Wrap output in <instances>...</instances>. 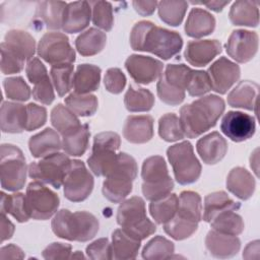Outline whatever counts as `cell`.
<instances>
[{"mask_svg":"<svg viewBox=\"0 0 260 260\" xmlns=\"http://www.w3.org/2000/svg\"><path fill=\"white\" fill-rule=\"evenodd\" d=\"M130 45L135 51L149 52L168 60L181 51L183 40L176 31L143 20L133 26L130 34Z\"/></svg>","mask_w":260,"mask_h":260,"instance_id":"1","label":"cell"},{"mask_svg":"<svg viewBox=\"0 0 260 260\" xmlns=\"http://www.w3.org/2000/svg\"><path fill=\"white\" fill-rule=\"evenodd\" d=\"M224 111V102L215 94L200 98L180 110V122L185 136L196 138L213 127Z\"/></svg>","mask_w":260,"mask_h":260,"instance_id":"2","label":"cell"},{"mask_svg":"<svg viewBox=\"0 0 260 260\" xmlns=\"http://www.w3.org/2000/svg\"><path fill=\"white\" fill-rule=\"evenodd\" d=\"M52 231L62 239L86 242L96 235L99 220L93 214L87 211H76L72 213L68 209H61L52 220Z\"/></svg>","mask_w":260,"mask_h":260,"instance_id":"3","label":"cell"},{"mask_svg":"<svg viewBox=\"0 0 260 260\" xmlns=\"http://www.w3.org/2000/svg\"><path fill=\"white\" fill-rule=\"evenodd\" d=\"M137 164L127 153H118L114 168L106 176L103 184L104 196L114 202H122L132 191V183L137 176Z\"/></svg>","mask_w":260,"mask_h":260,"instance_id":"4","label":"cell"},{"mask_svg":"<svg viewBox=\"0 0 260 260\" xmlns=\"http://www.w3.org/2000/svg\"><path fill=\"white\" fill-rule=\"evenodd\" d=\"M117 222L131 237L142 241L156 231L155 224L146 216L142 198L134 196L125 200L118 208Z\"/></svg>","mask_w":260,"mask_h":260,"instance_id":"5","label":"cell"},{"mask_svg":"<svg viewBox=\"0 0 260 260\" xmlns=\"http://www.w3.org/2000/svg\"><path fill=\"white\" fill-rule=\"evenodd\" d=\"M142 193L149 201L158 200L171 193L174 182L169 175L164 157L154 155L146 158L142 165Z\"/></svg>","mask_w":260,"mask_h":260,"instance_id":"6","label":"cell"},{"mask_svg":"<svg viewBox=\"0 0 260 260\" xmlns=\"http://www.w3.org/2000/svg\"><path fill=\"white\" fill-rule=\"evenodd\" d=\"M192 69L184 64H169L159 76L156 89L157 95L165 104L177 106L185 99V90Z\"/></svg>","mask_w":260,"mask_h":260,"instance_id":"7","label":"cell"},{"mask_svg":"<svg viewBox=\"0 0 260 260\" xmlns=\"http://www.w3.org/2000/svg\"><path fill=\"white\" fill-rule=\"evenodd\" d=\"M121 144L120 136L115 132H102L94 136L91 155L87 158L90 171L99 177H106L114 168Z\"/></svg>","mask_w":260,"mask_h":260,"instance_id":"8","label":"cell"},{"mask_svg":"<svg viewBox=\"0 0 260 260\" xmlns=\"http://www.w3.org/2000/svg\"><path fill=\"white\" fill-rule=\"evenodd\" d=\"M1 186L7 191H18L26 180V165L22 151L15 145H1Z\"/></svg>","mask_w":260,"mask_h":260,"instance_id":"9","label":"cell"},{"mask_svg":"<svg viewBox=\"0 0 260 260\" xmlns=\"http://www.w3.org/2000/svg\"><path fill=\"white\" fill-rule=\"evenodd\" d=\"M167 155L179 184H192L201 174V165L194 154L193 146L188 141L170 146Z\"/></svg>","mask_w":260,"mask_h":260,"instance_id":"10","label":"cell"},{"mask_svg":"<svg viewBox=\"0 0 260 260\" xmlns=\"http://www.w3.org/2000/svg\"><path fill=\"white\" fill-rule=\"evenodd\" d=\"M71 165L70 158L60 152L43 157L40 161H34L28 166V176L36 181L52 185L59 189Z\"/></svg>","mask_w":260,"mask_h":260,"instance_id":"11","label":"cell"},{"mask_svg":"<svg viewBox=\"0 0 260 260\" xmlns=\"http://www.w3.org/2000/svg\"><path fill=\"white\" fill-rule=\"evenodd\" d=\"M36 51L35 39L26 31L11 29L1 44L2 60L13 67L23 68L24 61L31 60Z\"/></svg>","mask_w":260,"mask_h":260,"instance_id":"12","label":"cell"},{"mask_svg":"<svg viewBox=\"0 0 260 260\" xmlns=\"http://www.w3.org/2000/svg\"><path fill=\"white\" fill-rule=\"evenodd\" d=\"M25 201L30 217L39 220L50 218L59 207L58 195L39 181L28 184Z\"/></svg>","mask_w":260,"mask_h":260,"instance_id":"13","label":"cell"},{"mask_svg":"<svg viewBox=\"0 0 260 260\" xmlns=\"http://www.w3.org/2000/svg\"><path fill=\"white\" fill-rule=\"evenodd\" d=\"M38 54L52 66L75 61V52L62 32L45 34L39 43Z\"/></svg>","mask_w":260,"mask_h":260,"instance_id":"14","label":"cell"},{"mask_svg":"<svg viewBox=\"0 0 260 260\" xmlns=\"http://www.w3.org/2000/svg\"><path fill=\"white\" fill-rule=\"evenodd\" d=\"M64 195L72 202L85 200L93 189V178L81 160H71L69 171L63 182Z\"/></svg>","mask_w":260,"mask_h":260,"instance_id":"15","label":"cell"},{"mask_svg":"<svg viewBox=\"0 0 260 260\" xmlns=\"http://www.w3.org/2000/svg\"><path fill=\"white\" fill-rule=\"evenodd\" d=\"M226 53L239 63L249 62L258 50V35L255 31L236 29L225 45Z\"/></svg>","mask_w":260,"mask_h":260,"instance_id":"16","label":"cell"},{"mask_svg":"<svg viewBox=\"0 0 260 260\" xmlns=\"http://www.w3.org/2000/svg\"><path fill=\"white\" fill-rule=\"evenodd\" d=\"M256 129L255 119L243 112L230 111L222 118L220 130L235 142L245 141L251 138Z\"/></svg>","mask_w":260,"mask_h":260,"instance_id":"17","label":"cell"},{"mask_svg":"<svg viewBox=\"0 0 260 260\" xmlns=\"http://www.w3.org/2000/svg\"><path fill=\"white\" fill-rule=\"evenodd\" d=\"M125 67L131 77L141 84H148L161 75L162 63L154 58L131 55L125 62Z\"/></svg>","mask_w":260,"mask_h":260,"instance_id":"18","label":"cell"},{"mask_svg":"<svg viewBox=\"0 0 260 260\" xmlns=\"http://www.w3.org/2000/svg\"><path fill=\"white\" fill-rule=\"evenodd\" d=\"M207 73L210 77L213 90L223 94L238 81L241 71L236 63L225 57H221L209 67Z\"/></svg>","mask_w":260,"mask_h":260,"instance_id":"19","label":"cell"},{"mask_svg":"<svg viewBox=\"0 0 260 260\" xmlns=\"http://www.w3.org/2000/svg\"><path fill=\"white\" fill-rule=\"evenodd\" d=\"M221 52V45L216 40L191 41L185 50V59L193 66L202 67Z\"/></svg>","mask_w":260,"mask_h":260,"instance_id":"20","label":"cell"},{"mask_svg":"<svg viewBox=\"0 0 260 260\" xmlns=\"http://www.w3.org/2000/svg\"><path fill=\"white\" fill-rule=\"evenodd\" d=\"M90 4L86 1L70 2L66 5L62 21V29L68 34L83 30L90 20Z\"/></svg>","mask_w":260,"mask_h":260,"instance_id":"21","label":"cell"},{"mask_svg":"<svg viewBox=\"0 0 260 260\" xmlns=\"http://www.w3.org/2000/svg\"><path fill=\"white\" fill-rule=\"evenodd\" d=\"M196 149L205 164L214 165L225 155L228 142L218 132H212L197 141Z\"/></svg>","mask_w":260,"mask_h":260,"instance_id":"22","label":"cell"},{"mask_svg":"<svg viewBox=\"0 0 260 260\" xmlns=\"http://www.w3.org/2000/svg\"><path fill=\"white\" fill-rule=\"evenodd\" d=\"M205 246L212 256L216 258H230L239 252L241 242L236 236L211 230L206 236Z\"/></svg>","mask_w":260,"mask_h":260,"instance_id":"23","label":"cell"},{"mask_svg":"<svg viewBox=\"0 0 260 260\" xmlns=\"http://www.w3.org/2000/svg\"><path fill=\"white\" fill-rule=\"evenodd\" d=\"M123 135L131 143H145L153 136V119L148 115L129 116L123 127Z\"/></svg>","mask_w":260,"mask_h":260,"instance_id":"24","label":"cell"},{"mask_svg":"<svg viewBox=\"0 0 260 260\" xmlns=\"http://www.w3.org/2000/svg\"><path fill=\"white\" fill-rule=\"evenodd\" d=\"M26 106L3 102L1 106V130L7 133H20L26 127Z\"/></svg>","mask_w":260,"mask_h":260,"instance_id":"25","label":"cell"},{"mask_svg":"<svg viewBox=\"0 0 260 260\" xmlns=\"http://www.w3.org/2000/svg\"><path fill=\"white\" fill-rule=\"evenodd\" d=\"M28 147L32 156L45 157L58 152L62 147V142L55 130L47 128L30 137Z\"/></svg>","mask_w":260,"mask_h":260,"instance_id":"26","label":"cell"},{"mask_svg":"<svg viewBox=\"0 0 260 260\" xmlns=\"http://www.w3.org/2000/svg\"><path fill=\"white\" fill-rule=\"evenodd\" d=\"M259 86L256 82L250 80L241 81L228 95V104L233 108H242L249 111L257 107Z\"/></svg>","mask_w":260,"mask_h":260,"instance_id":"27","label":"cell"},{"mask_svg":"<svg viewBox=\"0 0 260 260\" xmlns=\"http://www.w3.org/2000/svg\"><path fill=\"white\" fill-rule=\"evenodd\" d=\"M226 188L238 198L247 200L254 193L255 180L246 169L237 167L228 175Z\"/></svg>","mask_w":260,"mask_h":260,"instance_id":"28","label":"cell"},{"mask_svg":"<svg viewBox=\"0 0 260 260\" xmlns=\"http://www.w3.org/2000/svg\"><path fill=\"white\" fill-rule=\"evenodd\" d=\"M215 27L214 17L206 10L194 8L190 11L185 24V31L189 37L201 38L210 35Z\"/></svg>","mask_w":260,"mask_h":260,"instance_id":"29","label":"cell"},{"mask_svg":"<svg viewBox=\"0 0 260 260\" xmlns=\"http://www.w3.org/2000/svg\"><path fill=\"white\" fill-rule=\"evenodd\" d=\"M101 69L91 64H81L73 75L74 92L86 94L94 91L100 86Z\"/></svg>","mask_w":260,"mask_h":260,"instance_id":"30","label":"cell"},{"mask_svg":"<svg viewBox=\"0 0 260 260\" xmlns=\"http://www.w3.org/2000/svg\"><path fill=\"white\" fill-rule=\"evenodd\" d=\"M66 3L61 1H42L38 3L36 18L50 29L62 28Z\"/></svg>","mask_w":260,"mask_h":260,"instance_id":"31","label":"cell"},{"mask_svg":"<svg viewBox=\"0 0 260 260\" xmlns=\"http://www.w3.org/2000/svg\"><path fill=\"white\" fill-rule=\"evenodd\" d=\"M230 20L235 25L257 26L259 23V9L257 1H236L230 10Z\"/></svg>","mask_w":260,"mask_h":260,"instance_id":"32","label":"cell"},{"mask_svg":"<svg viewBox=\"0 0 260 260\" xmlns=\"http://www.w3.org/2000/svg\"><path fill=\"white\" fill-rule=\"evenodd\" d=\"M241 207L239 202L234 201L223 191L208 194L204 199L203 220L210 222L217 214L226 210H238Z\"/></svg>","mask_w":260,"mask_h":260,"instance_id":"33","label":"cell"},{"mask_svg":"<svg viewBox=\"0 0 260 260\" xmlns=\"http://www.w3.org/2000/svg\"><path fill=\"white\" fill-rule=\"evenodd\" d=\"M139 240L131 237L122 229L114 231L112 235V251L115 259H134L140 248Z\"/></svg>","mask_w":260,"mask_h":260,"instance_id":"34","label":"cell"},{"mask_svg":"<svg viewBox=\"0 0 260 260\" xmlns=\"http://www.w3.org/2000/svg\"><path fill=\"white\" fill-rule=\"evenodd\" d=\"M201 198L193 191H183L179 197L178 210L175 214L180 219L198 223L201 219Z\"/></svg>","mask_w":260,"mask_h":260,"instance_id":"35","label":"cell"},{"mask_svg":"<svg viewBox=\"0 0 260 260\" xmlns=\"http://www.w3.org/2000/svg\"><path fill=\"white\" fill-rule=\"evenodd\" d=\"M107 36L102 30L90 27L75 40V48L82 56H92L100 53L106 46Z\"/></svg>","mask_w":260,"mask_h":260,"instance_id":"36","label":"cell"},{"mask_svg":"<svg viewBox=\"0 0 260 260\" xmlns=\"http://www.w3.org/2000/svg\"><path fill=\"white\" fill-rule=\"evenodd\" d=\"M62 148L65 153L73 156H80L86 151L88 146V125H80L79 127L62 135Z\"/></svg>","mask_w":260,"mask_h":260,"instance_id":"37","label":"cell"},{"mask_svg":"<svg viewBox=\"0 0 260 260\" xmlns=\"http://www.w3.org/2000/svg\"><path fill=\"white\" fill-rule=\"evenodd\" d=\"M179 205V198L176 194H169L158 200L151 201L149 212L158 224H165L170 221L176 214Z\"/></svg>","mask_w":260,"mask_h":260,"instance_id":"38","label":"cell"},{"mask_svg":"<svg viewBox=\"0 0 260 260\" xmlns=\"http://www.w3.org/2000/svg\"><path fill=\"white\" fill-rule=\"evenodd\" d=\"M1 213H9L19 222L27 221L30 218V215L27 210L25 195L22 193L7 195L4 192H2Z\"/></svg>","mask_w":260,"mask_h":260,"instance_id":"39","label":"cell"},{"mask_svg":"<svg viewBox=\"0 0 260 260\" xmlns=\"http://www.w3.org/2000/svg\"><path fill=\"white\" fill-rule=\"evenodd\" d=\"M124 104L130 112H147L154 104V96L148 89L130 85L124 96Z\"/></svg>","mask_w":260,"mask_h":260,"instance_id":"40","label":"cell"},{"mask_svg":"<svg viewBox=\"0 0 260 260\" xmlns=\"http://www.w3.org/2000/svg\"><path fill=\"white\" fill-rule=\"evenodd\" d=\"M51 123L61 135H64L81 125L76 115L68 107L63 106L62 104H58L53 108L51 112Z\"/></svg>","mask_w":260,"mask_h":260,"instance_id":"41","label":"cell"},{"mask_svg":"<svg viewBox=\"0 0 260 260\" xmlns=\"http://www.w3.org/2000/svg\"><path fill=\"white\" fill-rule=\"evenodd\" d=\"M235 210H226L217 214L211 221V228L219 233L238 236L245 228L242 217L234 212Z\"/></svg>","mask_w":260,"mask_h":260,"instance_id":"42","label":"cell"},{"mask_svg":"<svg viewBox=\"0 0 260 260\" xmlns=\"http://www.w3.org/2000/svg\"><path fill=\"white\" fill-rule=\"evenodd\" d=\"M65 104L75 115L81 117L91 116L98 109V99L90 93L72 92L65 99Z\"/></svg>","mask_w":260,"mask_h":260,"instance_id":"43","label":"cell"},{"mask_svg":"<svg viewBox=\"0 0 260 260\" xmlns=\"http://www.w3.org/2000/svg\"><path fill=\"white\" fill-rule=\"evenodd\" d=\"M187 7L186 1H160L157 4L160 19L172 26H177L182 22Z\"/></svg>","mask_w":260,"mask_h":260,"instance_id":"44","label":"cell"},{"mask_svg":"<svg viewBox=\"0 0 260 260\" xmlns=\"http://www.w3.org/2000/svg\"><path fill=\"white\" fill-rule=\"evenodd\" d=\"M50 73H51L53 84H54L59 96H64L73 86V65H72V63L53 65Z\"/></svg>","mask_w":260,"mask_h":260,"instance_id":"45","label":"cell"},{"mask_svg":"<svg viewBox=\"0 0 260 260\" xmlns=\"http://www.w3.org/2000/svg\"><path fill=\"white\" fill-rule=\"evenodd\" d=\"M174 244L168 239L156 236L151 239L142 250L144 259H169L174 253Z\"/></svg>","mask_w":260,"mask_h":260,"instance_id":"46","label":"cell"},{"mask_svg":"<svg viewBox=\"0 0 260 260\" xmlns=\"http://www.w3.org/2000/svg\"><path fill=\"white\" fill-rule=\"evenodd\" d=\"M158 134L164 140L169 142L180 140L185 136L180 119L173 113L160 117L158 122Z\"/></svg>","mask_w":260,"mask_h":260,"instance_id":"47","label":"cell"},{"mask_svg":"<svg viewBox=\"0 0 260 260\" xmlns=\"http://www.w3.org/2000/svg\"><path fill=\"white\" fill-rule=\"evenodd\" d=\"M92 5V22L104 30H111L114 24L112 4L107 1H93Z\"/></svg>","mask_w":260,"mask_h":260,"instance_id":"48","label":"cell"},{"mask_svg":"<svg viewBox=\"0 0 260 260\" xmlns=\"http://www.w3.org/2000/svg\"><path fill=\"white\" fill-rule=\"evenodd\" d=\"M198 228V223L180 219L174 216L170 221L165 223V232L177 241H181L192 236Z\"/></svg>","mask_w":260,"mask_h":260,"instance_id":"49","label":"cell"},{"mask_svg":"<svg viewBox=\"0 0 260 260\" xmlns=\"http://www.w3.org/2000/svg\"><path fill=\"white\" fill-rule=\"evenodd\" d=\"M3 85L8 99L23 102L27 101L30 96V88L20 76L4 79Z\"/></svg>","mask_w":260,"mask_h":260,"instance_id":"50","label":"cell"},{"mask_svg":"<svg viewBox=\"0 0 260 260\" xmlns=\"http://www.w3.org/2000/svg\"><path fill=\"white\" fill-rule=\"evenodd\" d=\"M212 88L211 80L206 71L193 70L188 82L187 91L191 96H200Z\"/></svg>","mask_w":260,"mask_h":260,"instance_id":"51","label":"cell"},{"mask_svg":"<svg viewBox=\"0 0 260 260\" xmlns=\"http://www.w3.org/2000/svg\"><path fill=\"white\" fill-rule=\"evenodd\" d=\"M86 254L93 260H108L113 258L112 244L107 238L99 239L86 247Z\"/></svg>","mask_w":260,"mask_h":260,"instance_id":"52","label":"cell"},{"mask_svg":"<svg viewBox=\"0 0 260 260\" xmlns=\"http://www.w3.org/2000/svg\"><path fill=\"white\" fill-rule=\"evenodd\" d=\"M26 131H32L42 127L47 120V111L44 107L36 104H28L26 106Z\"/></svg>","mask_w":260,"mask_h":260,"instance_id":"53","label":"cell"},{"mask_svg":"<svg viewBox=\"0 0 260 260\" xmlns=\"http://www.w3.org/2000/svg\"><path fill=\"white\" fill-rule=\"evenodd\" d=\"M106 89L112 93H120L125 87L126 77L119 68H110L104 78Z\"/></svg>","mask_w":260,"mask_h":260,"instance_id":"54","label":"cell"},{"mask_svg":"<svg viewBox=\"0 0 260 260\" xmlns=\"http://www.w3.org/2000/svg\"><path fill=\"white\" fill-rule=\"evenodd\" d=\"M32 96L36 101L44 105H50L54 101L55 94L49 76L34 84Z\"/></svg>","mask_w":260,"mask_h":260,"instance_id":"55","label":"cell"},{"mask_svg":"<svg viewBox=\"0 0 260 260\" xmlns=\"http://www.w3.org/2000/svg\"><path fill=\"white\" fill-rule=\"evenodd\" d=\"M43 257L49 259H67L71 257V246L62 243H52L43 251Z\"/></svg>","mask_w":260,"mask_h":260,"instance_id":"56","label":"cell"},{"mask_svg":"<svg viewBox=\"0 0 260 260\" xmlns=\"http://www.w3.org/2000/svg\"><path fill=\"white\" fill-rule=\"evenodd\" d=\"M25 72L28 80L34 84L49 76L45 65L38 58H32L28 61Z\"/></svg>","mask_w":260,"mask_h":260,"instance_id":"57","label":"cell"},{"mask_svg":"<svg viewBox=\"0 0 260 260\" xmlns=\"http://www.w3.org/2000/svg\"><path fill=\"white\" fill-rule=\"evenodd\" d=\"M134 9L141 16H147L153 13L158 2L156 1H133Z\"/></svg>","mask_w":260,"mask_h":260,"instance_id":"58","label":"cell"},{"mask_svg":"<svg viewBox=\"0 0 260 260\" xmlns=\"http://www.w3.org/2000/svg\"><path fill=\"white\" fill-rule=\"evenodd\" d=\"M24 254L22 250L15 245H7L0 250V259H22Z\"/></svg>","mask_w":260,"mask_h":260,"instance_id":"59","label":"cell"},{"mask_svg":"<svg viewBox=\"0 0 260 260\" xmlns=\"http://www.w3.org/2000/svg\"><path fill=\"white\" fill-rule=\"evenodd\" d=\"M14 233L13 223L6 217L5 213H1V242L8 240Z\"/></svg>","mask_w":260,"mask_h":260,"instance_id":"60","label":"cell"},{"mask_svg":"<svg viewBox=\"0 0 260 260\" xmlns=\"http://www.w3.org/2000/svg\"><path fill=\"white\" fill-rule=\"evenodd\" d=\"M259 241H253L249 243L243 253V258L245 259H259Z\"/></svg>","mask_w":260,"mask_h":260,"instance_id":"61","label":"cell"},{"mask_svg":"<svg viewBox=\"0 0 260 260\" xmlns=\"http://www.w3.org/2000/svg\"><path fill=\"white\" fill-rule=\"evenodd\" d=\"M229 0L228 1H219V0H212L209 2H200L201 4L207 6L209 9L215 11V12H219L222 10V8L229 4Z\"/></svg>","mask_w":260,"mask_h":260,"instance_id":"62","label":"cell"},{"mask_svg":"<svg viewBox=\"0 0 260 260\" xmlns=\"http://www.w3.org/2000/svg\"><path fill=\"white\" fill-rule=\"evenodd\" d=\"M250 161H251V168L253 169V171L255 172L256 176L258 177V148H256L252 155H251V158H250Z\"/></svg>","mask_w":260,"mask_h":260,"instance_id":"63","label":"cell"},{"mask_svg":"<svg viewBox=\"0 0 260 260\" xmlns=\"http://www.w3.org/2000/svg\"><path fill=\"white\" fill-rule=\"evenodd\" d=\"M76 257H78V258H84V256H83L79 251H77L75 254H73V255L71 256V258H76Z\"/></svg>","mask_w":260,"mask_h":260,"instance_id":"64","label":"cell"}]
</instances>
